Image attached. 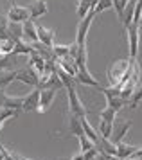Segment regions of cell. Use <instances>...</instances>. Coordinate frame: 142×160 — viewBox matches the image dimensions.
<instances>
[{"instance_id": "cell-4", "label": "cell", "mask_w": 142, "mask_h": 160, "mask_svg": "<svg viewBox=\"0 0 142 160\" xmlns=\"http://www.w3.org/2000/svg\"><path fill=\"white\" fill-rule=\"evenodd\" d=\"M99 92H103V94L106 95V106H110V108H114L115 112H119V110H122L124 106H126V99H122L121 97V90H117V88H99Z\"/></svg>"}, {"instance_id": "cell-39", "label": "cell", "mask_w": 142, "mask_h": 160, "mask_svg": "<svg viewBox=\"0 0 142 160\" xmlns=\"http://www.w3.org/2000/svg\"><path fill=\"white\" fill-rule=\"evenodd\" d=\"M6 90H0V108H4V102H6Z\"/></svg>"}, {"instance_id": "cell-16", "label": "cell", "mask_w": 142, "mask_h": 160, "mask_svg": "<svg viewBox=\"0 0 142 160\" xmlns=\"http://www.w3.org/2000/svg\"><path fill=\"white\" fill-rule=\"evenodd\" d=\"M49 11V6H47V0H34L31 6H29V13H31V18H40L45 13Z\"/></svg>"}, {"instance_id": "cell-21", "label": "cell", "mask_w": 142, "mask_h": 160, "mask_svg": "<svg viewBox=\"0 0 142 160\" xmlns=\"http://www.w3.org/2000/svg\"><path fill=\"white\" fill-rule=\"evenodd\" d=\"M117 146V158L121 160H126V158H131V155L137 151V146H131V144H126V142H119Z\"/></svg>"}, {"instance_id": "cell-20", "label": "cell", "mask_w": 142, "mask_h": 160, "mask_svg": "<svg viewBox=\"0 0 142 160\" xmlns=\"http://www.w3.org/2000/svg\"><path fill=\"white\" fill-rule=\"evenodd\" d=\"M7 38H11L13 42L23 40V27H22V23H14V22L7 23Z\"/></svg>"}, {"instance_id": "cell-43", "label": "cell", "mask_w": 142, "mask_h": 160, "mask_svg": "<svg viewBox=\"0 0 142 160\" xmlns=\"http://www.w3.org/2000/svg\"><path fill=\"white\" fill-rule=\"evenodd\" d=\"M6 2H13V0H6Z\"/></svg>"}, {"instance_id": "cell-31", "label": "cell", "mask_w": 142, "mask_h": 160, "mask_svg": "<svg viewBox=\"0 0 142 160\" xmlns=\"http://www.w3.org/2000/svg\"><path fill=\"white\" fill-rule=\"evenodd\" d=\"M115 115H117V112H115L114 108H110V106H106V108H103L99 112V117L101 121H106V122H115Z\"/></svg>"}, {"instance_id": "cell-38", "label": "cell", "mask_w": 142, "mask_h": 160, "mask_svg": "<svg viewBox=\"0 0 142 160\" xmlns=\"http://www.w3.org/2000/svg\"><path fill=\"white\" fill-rule=\"evenodd\" d=\"M97 160H121V158H117V157H114V155H108V153H101L99 151Z\"/></svg>"}, {"instance_id": "cell-6", "label": "cell", "mask_w": 142, "mask_h": 160, "mask_svg": "<svg viewBox=\"0 0 142 160\" xmlns=\"http://www.w3.org/2000/svg\"><path fill=\"white\" fill-rule=\"evenodd\" d=\"M94 18H95V11H90L88 15L83 18V20H79V25H78V32H76V42L79 45H85V40H86V34H88V31L92 27L94 23Z\"/></svg>"}, {"instance_id": "cell-37", "label": "cell", "mask_w": 142, "mask_h": 160, "mask_svg": "<svg viewBox=\"0 0 142 160\" xmlns=\"http://www.w3.org/2000/svg\"><path fill=\"white\" fill-rule=\"evenodd\" d=\"M83 155H85V160H97L99 149H97V148H92V149H88V151L83 153Z\"/></svg>"}, {"instance_id": "cell-32", "label": "cell", "mask_w": 142, "mask_h": 160, "mask_svg": "<svg viewBox=\"0 0 142 160\" xmlns=\"http://www.w3.org/2000/svg\"><path fill=\"white\" fill-rule=\"evenodd\" d=\"M76 63H78V68L86 67V43L79 45V52H78V56H76Z\"/></svg>"}, {"instance_id": "cell-26", "label": "cell", "mask_w": 142, "mask_h": 160, "mask_svg": "<svg viewBox=\"0 0 142 160\" xmlns=\"http://www.w3.org/2000/svg\"><path fill=\"white\" fill-rule=\"evenodd\" d=\"M14 43L11 38H2L0 42V54L2 56H13V51H14Z\"/></svg>"}, {"instance_id": "cell-34", "label": "cell", "mask_w": 142, "mask_h": 160, "mask_svg": "<svg viewBox=\"0 0 142 160\" xmlns=\"http://www.w3.org/2000/svg\"><path fill=\"white\" fill-rule=\"evenodd\" d=\"M79 138V146H81V153H86L88 149H92V148H95V144H94L90 138L86 137V135H81Z\"/></svg>"}, {"instance_id": "cell-5", "label": "cell", "mask_w": 142, "mask_h": 160, "mask_svg": "<svg viewBox=\"0 0 142 160\" xmlns=\"http://www.w3.org/2000/svg\"><path fill=\"white\" fill-rule=\"evenodd\" d=\"M14 81H20V83H25L29 87L38 88V83H40V76L31 68V67H23V68H18L16 70V76H14Z\"/></svg>"}, {"instance_id": "cell-22", "label": "cell", "mask_w": 142, "mask_h": 160, "mask_svg": "<svg viewBox=\"0 0 142 160\" xmlns=\"http://www.w3.org/2000/svg\"><path fill=\"white\" fill-rule=\"evenodd\" d=\"M94 9V2L92 0H78V6H76V15L79 16V20H83L90 11Z\"/></svg>"}, {"instance_id": "cell-27", "label": "cell", "mask_w": 142, "mask_h": 160, "mask_svg": "<svg viewBox=\"0 0 142 160\" xmlns=\"http://www.w3.org/2000/svg\"><path fill=\"white\" fill-rule=\"evenodd\" d=\"M128 102H129V108H131V110H135L137 106L142 102V83L135 87V90L131 92V97H129Z\"/></svg>"}, {"instance_id": "cell-33", "label": "cell", "mask_w": 142, "mask_h": 160, "mask_svg": "<svg viewBox=\"0 0 142 160\" xmlns=\"http://www.w3.org/2000/svg\"><path fill=\"white\" fill-rule=\"evenodd\" d=\"M20 110H11V108H0V122H6L11 117H18Z\"/></svg>"}, {"instance_id": "cell-7", "label": "cell", "mask_w": 142, "mask_h": 160, "mask_svg": "<svg viewBox=\"0 0 142 160\" xmlns=\"http://www.w3.org/2000/svg\"><path fill=\"white\" fill-rule=\"evenodd\" d=\"M7 20L9 22H14V23H23L31 20V13H29V8H23V6H16L13 4L9 11H7Z\"/></svg>"}, {"instance_id": "cell-25", "label": "cell", "mask_w": 142, "mask_h": 160, "mask_svg": "<svg viewBox=\"0 0 142 160\" xmlns=\"http://www.w3.org/2000/svg\"><path fill=\"white\" fill-rule=\"evenodd\" d=\"M22 106H23V95H6V102H4V108L22 110Z\"/></svg>"}, {"instance_id": "cell-11", "label": "cell", "mask_w": 142, "mask_h": 160, "mask_svg": "<svg viewBox=\"0 0 142 160\" xmlns=\"http://www.w3.org/2000/svg\"><path fill=\"white\" fill-rule=\"evenodd\" d=\"M36 29H38V42H40V43H43L45 47L52 49V45H54V40H56V31L47 29V27H43V25H38V23H36Z\"/></svg>"}, {"instance_id": "cell-13", "label": "cell", "mask_w": 142, "mask_h": 160, "mask_svg": "<svg viewBox=\"0 0 142 160\" xmlns=\"http://www.w3.org/2000/svg\"><path fill=\"white\" fill-rule=\"evenodd\" d=\"M56 63H58V67L61 68V70H65V72L68 74L70 78H76L78 76V63H76V59L74 58H70V56H65V58H59V59H56Z\"/></svg>"}, {"instance_id": "cell-10", "label": "cell", "mask_w": 142, "mask_h": 160, "mask_svg": "<svg viewBox=\"0 0 142 160\" xmlns=\"http://www.w3.org/2000/svg\"><path fill=\"white\" fill-rule=\"evenodd\" d=\"M38 104H40V88H34L27 95H23V106H22V110L23 112H36Z\"/></svg>"}, {"instance_id": "cell-14", "label": "cell", "mask_w": 142, "mask_h": 160, "mask_svg": "<svg viewBox=\"0 0 142 160\" xmlns=\"http://www.w3.org/2000/svg\"><path fill=\"white\" fill-rule=\"evenodd\" d=\"M22 27H23V42H27V43H36V42H38V29H36L34 20L31 18L27 22H23Z\"/></svg>"}, {"instance_id": "cell-17", "label": "cell", "mask_w": 142, "mask_h": 160, "mask_svg": "<svg viewBox=\"0 0 142 160\" xmlns=\"http://www.w3.org/2000/svg\"><path fill=\"white\" fill-rule=\"evenodd\" d=\"M68 131H70V135H76V137L85 135L83 124H81V117L74 115L72 112H68Z\"/></svg>"}, {"instance_id": "cell-15", "label": "cell", "mask_w": 142, "mask_h": 160, "mask_svg": "<svg viewBox=\"0 0 142 160\" xmlns=\"http://www.w3.org/2000/svg\"><path fill=\"white\" fill-rule=\"evenodd\" d=\"M131 124H133V121H124V122H121L119 126H114V133H112L110 140H112L114 144H119V142H122V138H124V135L129 131Z\"/></svg>"}, {"instance_id": "cell-28", "label": "cell", "mask_w": 142, "mask_h": 160, "mask_svg": "<svg viewBox=\"0 0 142 160\" xmlns=\"http://www.w3.org/2000/svg\"><path fill=\"white\" fill-rule=\"evenodd\" d=\"M14 76L16 70H0V90H4L11 81H14Z\"/></svg>"}, {"instance_id": "cell-41", "label": "cell", "mask_w": 142, "mask_h": 160, "mask_svg": "<svg viewBox=\"0 0 142 160\" xmlns=\"http://www.w3.org/2000/svg\"><path fill=\"white\" fill-rule=\"evenodd\" d=\"M70 160H85V155H83V153L79 151V153H78V155H74V157H72V158H70Z\"/></svg>"}, {"instance_id": "cell-8", "label": "cell", "mask_w": 142, "mask_h": 160, "mask_svg": "<svg viewBox=\"0 0 142 160\" xmlns=\"http://www.w3.org/2000/svg\"><path fill=\"white\" fill-rule=\"evenodd\" d=\"M58 90L59 88H43V90H40V104H38V110L36 112H40V113L47 112L50 108L52 101L56 99Z\"/></svg>"}, {"instance_id": "cell-12", "label": "cell", "mask_w": 142, "mask_h": 160, "mask_svg": "<svg viewBox=\"0 0 142 160\" xmlns=\"http://www.w3.org/2000/svg\"><path fill=\"white\" fill-rule=\"evenodd\" d=\"M76 81H79V83H81V85H85V87H94V88H97V90L101 88L99 81L88 72V67H81V68H79L78 76H76Z\"/></svg>"}, {"instance_id": "cell-30", "label": "cell", "mask_w": 142, "mask_h": 160, "mask_svg": "<svg viewBox=\"0 0 142 160\" xmlns=\"http://www.w3.org/2000/svg\"><path fill=\"white\" fill-rule=\"evenodd\" d=\"M68 52H70V47H68V45H56V43L52 45V56L56 59L68 56Z\"/></svg>"}, {"instance_id": "cell-23", "label": "cell", "mask_w": 142, "mask_h": 160, "mask_svg": "<svg viewBox=\"0 0 142 160\" xmlns=\"http://www.w3.org/2000/svg\"><path fill=\"white\" fill-rule=\"evenodd\" d=\"M81 124H83V131H85V135L92 140L94 144H95V142L99 140V133H97V131H95V128L90 124L88 117H83V119H81Z\"/></svg>"}, {"instance_id": "cell-19", "label": "cell", "mask_w": 142, "mask_h": 160, "mask_svg": "<svg viewBox=\"0 0 142 160\" xmlns=\"http://www.w3.org/2000/svg\"><path fill=\"white\" fill-rule=\"evenodd\" d=\"M95 148H97L101 153H108V155H114V157H117V146H115L112 140L101 137V135H99V140L95 142Z\"/></svg>"}, {"instance_id": "cell-42", "label": "cell", "mask_w": 142, "mask_h": 160, "mask_svg": "<svg viewBox=\"0 0 142 160\" xmlns=\"http://www.w3.org/2000/svg\"><path fill=\"white\" fill-rule=\"evenodd\" d=\"M0 160H6V157H4V153L0 151Z\"/></svg>"}, {"instance_id": "cell-3", "label": "cell", "mask_w": 142, "mask_h": 160, "mask_svg": "<svg viewBox=\"0 0 142 160\" xmlns=\"http://www.w3.org/2000/svg\"><path fill=\"white\" fill-rule=\"evenodd\" d=\"M67 95H68V112H72L74 115L78 117H86L88 115V110H86V106L81 102V97H79L78 90H76V85L70 88H67Z\"/></svg>"}, {"instance_id": "cell-44", "label": "cell", "mask_w": 142, "mask_h": 160, "mask_svg": "<svg viewBox=\"0 0 142 160\" xmlns=\"http://www.w3.org/2000/svg\"><path fill=\"white\" fill-rule=\"evenodd\" d=\"M0 42H2V38H0Z\"/></svg>"}, {"instance_id": "cell-29", "label": "cell", "mask_w": 142, "mask_h": 160, "mask_svg": "<svg viewBox=\"0 0 142 160\" xmlns=\"http://www.w3.org/2000/svg\"><path fill=\"white\" fill-rule=\"evenodd\" d=\"M97 131H99L101 137H104V138H108V140H110L112 133H114V124L106 122V121H99V128H97Z\"/></svg>"}, {"instance_id": "cell-36", "label": "cell", "mask_w": 142, "mask_h": 160, "mask_svg": "<svg viewBox=\"0 0 142 160\" xmlns=\"http://www.w3.org/2000/svg\"><path fill=\"white\" fill-rule=\"evenodd\" d=\"M114 2V8L115 11H117V16L119 18H122V15H124V9H126V6H128L129 0H112Z\"/></svg>"}, {"instance_id": "cell-9", "label": "cell", "mask_w": 142, "mask_h": 160, "mask_svg": "<svg viewBox=\"0 0 142 160\" xmlns=\"http://www.w3.org/2000/svg\"><path fill=\"white\" fill-rule=\"evenodd\" d=\"M38 88L43 90V88H63V83L59 79V76L56 72L52 74H42L40 76V83H38Z\"/></svg>"}, {"instance_id": "cell-40", "label": "cell", "mask_w": 142, "mask_h": 160, "mask_svg": "<svg viewBox=\"0 0 142 160\" xmlns=\"http://www.w3.org/2000/svg\"><path fill=\"white\" fill-rule=\"evenodd\" d=\"M131 158H142V148H137V151L131 155Z\"/></svg>"}, {"instance_id": "cell-1", "label": "cell", "mask_w": 142, "mask_h": 160, "mask_svg": "<svg viewBox=\"0 0 142 160\" xmlns=\"http://www.w3.org/2000/svg\"><path fill=\"white\" fill-rule=\"evenodd\" d=\"M133 65H135V59H117L108 67L106 78L108 83H110V88L121 90L128 83L129 76L133 72Z\"/></svg>"}, {"instance_id": "cell-35", "label": "cell", "mask_w": 142, "mask_h": 160, "mask_svg": "<svg viewBox=\"0 0 142 160\" xmlns=\"http://www.w3.org/2000/svg\"><path fill=\"white\" fill-rule=\"evenodd\" d=\"M110 8H114V2L112 0H99L97 6L94 8V11H95V15H99V13H103V11H106Z\"/></svg>"}, {"instance_id": "cell-24", "label": "cell", "mask_w": 142, "mask_h": 160, "mask_svg": "<svg viewBox=\"0 0 142 160\" xmlns=\"http://www.w3.org/2000/svg\"><path fill=\"white\" fill-rule=\"evenodd\" d=\"M20 54H25V56H31V54H34V49H33V45L27 43V42H16L14 43V51H13V56H20Z\"/></svg>"}, {"instance_id": "cell-2", "label": "cell", "mask_w": 142, "mask_h": 160, "mask_svg": "<svg viewBox=\"0 0 142 160\" xmlns=\"http://www.w3.org/2000/svg\"><path fill=\"white\" fill-rule=\"evenodd\" d=\"M126 40H128V49H129V59H135L140 51V25L131 23L126 27Z\"/></svg>"}, {"instance_id": "cell-18", "label": "cell", "mask_w": 142, "mask_h": 160, "mask_svg": "<svg viewBox=\"0 0 142 160\" xmlns=\"http://www.w3.org/2000/svg\"><path fill=\"white\" fill-rule=\"evenodd\" d=\"M27 67H31L38 76H42V74L45 72V58L34 52V54H31V56H29V65Z\"/></svg>"}]
</instances>
